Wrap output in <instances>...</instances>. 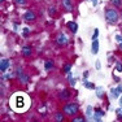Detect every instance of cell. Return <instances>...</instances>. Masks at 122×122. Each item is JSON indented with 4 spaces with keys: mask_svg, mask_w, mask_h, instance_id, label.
Masks as SVG:
<instances>
[{
    "mask_svg": "<svg viewBox=\"0 0 122 122\" xmlns=\"http://www.w3.org/2000/svg\"><path fill=\"white\" fill-rule=\"evenodd\" d=\"M16 3H17V4H20V5H24L26 3V0H16Z\"/></svg>",
    "mask_w": 122,
    "mask_h": 122,
    "instance_id": "29",
    "label": "cell"
},
{
    "mask_svg": "<svg viewBox=\"0 0 122 122\" xmlns=\"http://www.w3.org/2000/svg\"><path fill=\"white\" fill-rule=\"evenodd\" d=\"M62 110L66 116H75L78 113V110H79V107L75 103H70V104H65Z\"/></svg>",
    "mask_w": 122,
    "mask_h": 122,
    "instance_id": "3",
    "label": "cell"
},
{
    "mask_svg": "<svg viewBox=\"0 0 122 122\" xmlns=\"http://www.w3.org/2000/svg\"><path fill=\"white\" fill-rule=\"evenodd\" d=\"M103 94H104L103 88H96V96L97 97H103Z\"/></svg>",
    "mask_w": 122,
    "mask_h": 122,
    "instance_id": "19",
    "label": "cell"
},
{
    "mask_svg": "<svg viewBox=\"0 0 122 122\" xmlns=\"http://www.w3.org/2000/svg\"><path fill=\"white\" fill-rule=\"evenodd\" d=\"M55 120H56V121H62V114H60V113H57V114L55 116Z\"/></svg>",
    "mask_w": 122,
    "mask_h": 122,
    "instance_id": "24",
    "label": "cell"
},
{
    "mask_svg": "<svg viewBox=\"0 0 122 122\" xmlns=\"http://www.w3.org/2000/svg\"><path fill=\"white\" fill-rule=\"evenodd\" d=\"M18 78L21 79V82L24 83V85H25V83H27V81H29V77L26 74H24V73H20L18 74Z\"/></svg>",
    "mask_w": 122,
    "mask_h": 122,
    "instance_id": "15",
    "label": "cell"
},
{
    "mask_svg": "<svg viewBox=\"0 0 122 122\" xmlns=\"http://www.w3.org/2000/svg\"><path fill=\"white\" fill-rule=\"evenodd\" d=\"M70 69H71L70 64H66V65L64 66V71H65V73H69V71H70Z\"/></svg>",
    "mask_w": 122,
    "mask_h": 122,
    "instance_id": "21",
    "label": "cell"
},
{
    "mask_svg": "<svg viewBox=\"0 0 122 122\" xmlns=\"http://www.w3.org/2000/svg\"><path fill=\"white\" fill-rule=\"evenodd\" d=\"M95 68H96L97 70H100V69H101V64H100V61H96V65H95Z\"/></svg>",
    "mask_w": 122,
    "mask_h": 122,
    "instance_id": "28",
    "label": "cell"
},
{
    "mask_svg": "<svg viewBox=\"0 0 122 122\" xmlns=\"http://www.w3.org/2000/svg\"><path fill=\"white\" fill-rule=\"evenodd\" d=\"M29 33H30V30H29V29L26 27V29H24V33H22V35H24V36H27V35H29Z\"/></svg>",
    "mask_w": 122,
    "mask_h": 122,
    "instance_id": "25",
    "label": "cell"
},
{
    "mask_svg": "<svg viewBox=\"0 0 122 122\" xmlns=\"http://www.w3.org/2000/svg\"><path fill=\"white\" fill-rule=\"evenodd\" d=\"M118 12L114 9V8H108L105 10V20L109 22V24H117L118 21Z\"/></svg>",
    "mask_w": 122,
    "mask_h": 122,
    "instance_id": "2",
    "label": "cell"
},
{
    "mask_svg": "<svg viewBox=\"0 0 122 122\" xmlns=\"http://www.w3.org/2000/svg\"><path fill=\"white\" fill-rule=\"evenodd\" d=\"M56 42H57V44H60V46H65L69 43V40H68V38L65 36V34L60 33L59 36H57V39H56Z\"/></svg>",
    "mask_w": 122,
    "mask_h": 122,
    "instance_id": "4",
    "label": "cell"
},
{
    "mask_svg": "<svg viewBox=\"0 0 122 122\" xmlns=\"http://www.w3.org/2000/svg\"><path fill=\"white\" fill-rule=\"evenodd\" d=\"M62 5H64V8H65L66 12H71V10H73L71 0H62Z\"/></svg>",
    "mask_w": 122,
    "mask_h": 122,
    "instance_id": "7",
    "label": "cell"
},
{
    "mask_svg": "<svg viewBox=\"0 0 122 122\" xmlns=\"http://www.w3.org/2000/svg\"><path fill=\"white\" fill-rule=\"evenodd\" d=\"M116 40L118 42V46H120V48L122 49V36L121 35H116Z\"/></svg>",
    "mask_w": 122,
    "mask_h": 122,
    "instance_id": "18",
    "label": "cell"
},
{
    "mask_svg": "<svg viewBox=\"0 0 122 122\" xmlns=\"http://www.w3.org/2000/svg\"><path fill=\"white\" fill-rule=\"evenodd\" d=\"M116 69H117L118 71H122V64H121V62H117V66H116Z\"/></svg>",
    "mask_w": 122,
    "mask_h": 122,
    "instance_id": "26",
    "label": "cell"
},
{
    "mask_svg": "<svg viewBox=\"0 0 122 122\" xmlns=\"http://www.w3.org/2000/svg\"><path fill=\"white\" fill-rule=\"evenodd\" d=\"M86 116L87 117H92V116H94V109H92L91 105H88L86 108Z\"/></svg>",
    "mask_w": 122,
    "mask_h": 122,
    "instance_id": "16",
    "label": "cell"
},
{
    "mask_svg": "<svg viewBox=\"0 0 122 122\" xmlns=\"http://www.w3.org/2000/svg\"><path fill=\"white\" fill-rule=\"evenodd\" d=\"M49 10H51V14H53V13H55V8H51Z\"/></svg>",
    "mask_w": 122,
    "mask_h": 122,
    "instance_id": "31",
    "label": "cell"
},
{
    "mask_svg": "<svg viewBox=\"0 0 122 122\" xmlns=\"http://www.w3.org/2000/svg\"><path fill=\"white\" fill-rule=\"evenodd\" d=\"M101 116H104V112H103V110L96 109V110L94 112V116H92V118H94L95 121H100V120H101Z\"/></svg>",
    "mask_w": 122,
    "mask_h": 122,
    "instance_id": "9",
    "label": "cell"
},
{
    "mask_svg": "<svg viewBox=\"0 0 122 122\" xmlns=\"http://www.w3.org/2000/svg\"><path fill=\"white\" fill-rule=\"evenodd\" d=\"M8 68H9V60H8V59H1V64H0V70H1L3 73H5Z\"/></svg>",
    "mask_w": 122,
    "mask_h": 122,
    "instance_id": "6",
    "label": "cell"
},
{
    "mask_svg": "<svg viewBox=\"0 0 122 122\" xmlns=\"http://www.w3.org/2000/svg\"><path fill=\"white\" fill-rule=\"evenodd\" d=\"M116 114H117L118 118H122V107H120V108L116 110Z\"/></svg>",
    "mask_w": 122,
    "mask_h": 122,
    "instance_id": "20",
    "label": "cell"
},
{
    "mask_svg": "<svg viewBox=\"0 0 122 122\" xmlns=\"http://www.w3.org/2000/svg\"><path fill=\"white\" fill-rule=\"evenodd\" d=\"M52 68H53V62H52L51 60H47V61L44 62V69L48 71V70H51Z\"/></svg>",
    "mask_w": 122,
    "mask_h": 122,
    "instance_id": "14",
    "label": "cell"
},
{
    "mask_svg": "<svg viewBox=\"0 0 122 122\" xmlns=\"http://www.w3.org/2000/svg\"><path fill=\"white\" fill-rule=\"evenodd\" d=\"M66 26L69 27V30H70L71 33H77V30H78V25H77V22H74V21H69L68 24H66Z\"/></svg>",
    "mask_w": 122,
    "mask_h": 122,
    "instance_id": "8",
    "label": "cell"
},
{
    "mask_svg": "<svg viewBox=\"0 0 122 122\" xmlns=\"http://www.w3.org/2000/svg\"><path fill=\"white\" fill-rule=\"evenodd\" d=\"M85 87H86V88H90V90L96 88V87H95V85H94V83H91V82H85Z\"/></svg>",
    "mask_w": 122,
    "mask_h": 122,
    "instance_id": "17",
    "label": "cell"
},
{
    "mask_svg": "<svg viewBox=\"0 0 122 122\" xmlns=\"http://www.w3.org/2000/svg\"><path fill=\"white\" fill-rule=\"evenodd\" d=\"M21 52H22V55H24V56L29 57V56L31 55V47H27V46H25V47H22Z\"/></svg>",
    "mask_w": 122,
    "mask_h": 122,
    "instance_id": "10",
    "label": "cell"
},
{
    "mask_svg": "<svg viewBox=\"0 0 122 122\" xmlns=\"http://www.w3.org/2000/svg\"><path fill=\"white\" fill-rule=\"evenodd\" d=\"M91 51H92V53L94 55H96L97 53V51H99V42L96 39L92 42V47H91Z\"/></svg>",
    "mask_w": 122,
    "mask_h": 122,
    "instance_id": "12",
    "label": "cell"
},
{
    "mask_svg": "<svg viewBox=\"0 0 122 122\" xmlns=\"http://www.w3.org/2000/svg\"><path fill=\"white\" fill-rule=\"evenodd\" d=\"M92 5H97V0H91Z\"/></svg>",
    "mask_w": 122,
    "mask_h": 122,
    "instance_id": "30",
    "label": "cell"
},
{
    "mask_svg": "<svg viewBox=\"0 0 122 122\" xmlns=\"http://www.w3.org/2000/svg\"><path fill=\"white\" fill-rule=\"evenodd\" d=\"M73 121L74 122H82V121H85V118H83V117H77V118H74Z\"/></svg>",
    "mask_w": 122,
    "mask_h": 122,
    "instance_id": "27",
    "label": "cell"
},
{
    "mask_svg": "<svg viewBox=\"0 0 122 122\" xmlns=\"http://www.w3.org/2000/svg\"><path fill=\"white\" fill-rule=\"evenodd\" d=\"M120 105H121V107H122V96H121V97H120Z\"/></svg>",
    "mask_w": 122,
    "mask_h": 122,
    "instance_id": "32",
    "label": "cell"
},
{
    "mask_svg": "<svg viewBox=\"0 0 122 122\" xmlns=\"http://www.w3.org/2000/svg\"><path fill=\"white\" fill-rule=\"evenodd\" d=\"M69 97H70V92H69L68 90H64L60 94V100H66V99H69Z\"/></svg>",
    "mask_w": 122,
    "mask_h": 122,
    "instance_id": "13",
    "label": "cell"
},
{
    "mask_svg": "<svg viewBox=\"0 0 122 122\" xmlns=\"http://www.w3.org/2000/svg\"><path fill=\"white\" fill-rule=\"evenodd\" d=\"M24 18L27 20V21H33V20H35V14L29 10V12H26V13L24 14Z\"/></svg>",
    "mask_w": 122,
    "mask_h": 122,
    "instance_id": "11",
    "label": "cell"
},
{
    "mask_svg": "<svg viewBox=\"0 0 122 122\" xmlns=\"http://www.w3.org/2000/svg\"><path fill=\"white\" fill-rule=\"evenodd\" d=\"M97 36H99V30H97V29H96V30L94 31V35H92V40L97 39Z\"/></svg>",
    "mask_w": 122,
    "mask_h": 122,
    "instance_id": "23",
    "label": "cell"
},
{
    "mask_svg": "<svg viewBox=\"0 0 122 122\" xmlns=\"http://www.w3.org/2000/svg\"><path fill=\"white\" fill-rule=\"evenodd\" d=\"M10 105L17 112H25L30 107V100H29V97L25 94L18 92V94H14L12 96V99H10Z\"/></svg>",
    "mask_w": 122,
    "mask_h": 122,
    "instance_id": "1",
    "label": "cell"
},
{
    "mask_svg": "<svg viewBox=\"0 0 122 122\" xmlns=\"http://www.w3.org/2000/svg\"><path fill=\"white\" fill-rule=\"evenodd\" d=\"M110 3L113 5H116V7H120L121 5V0H110Z\"/></svg>",
    "mask_w": 122,
    "mask_h": 122,
    "instance_id": "22",
    "label": "cell"
},
{
    "mask_svg": "<svg viewBox=\"0 0 122 122\" xmlns=\"http://www.w3.org/2000/svg\"><path fill=\"white\" fill-rule=\"evenodd\" d=\"M122 94V86H117V88H112L110 90V95H112V99H117L120 95Z\"/></svg>",
    "mask_w": 122,
    "mask_h": 122,
    "instance_id": "5",
    "label": "cell"
}]
</instances>
